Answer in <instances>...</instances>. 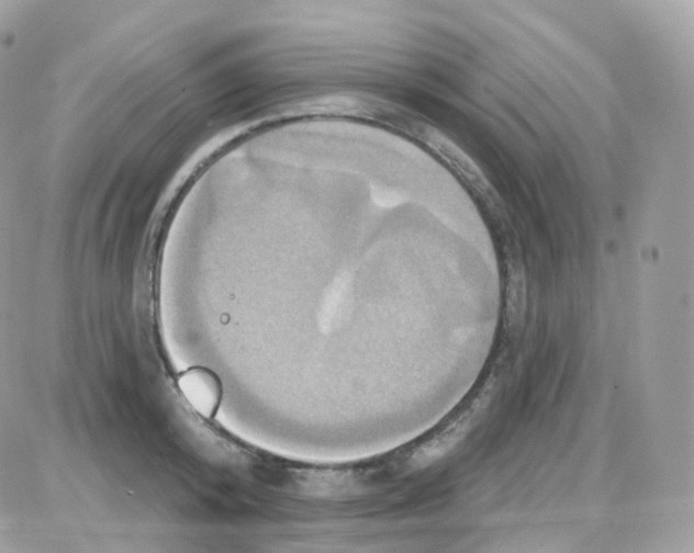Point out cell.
<instances>
[{"mask_svg":"<svg viewBox=\"0 0 694 553\" xmlns=\"http://www.w3.org/2000/svg\"><path fill=\"white\" fill-rule=\"evenodd\" d=\"M178 388L188 404L203 418L213 419L222 402V383L204 366H191L177 380Z\"/></svg>","mask_w":694,"mask_h":553,"instance_id":"6da1fadb","label":"cell"}]
</instances>
